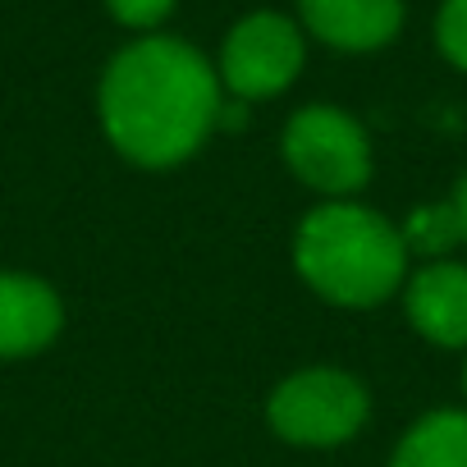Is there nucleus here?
<instances>
[{
    "mask_svg": "<svg viewBox=\"0 0 467 467\" xmlns=\"http://www.w3.org/2000/svg\"><path fill=\"white\" fill-rule=\"evenodd\" d=\"M101 129L119 156L147 170L188 161L220 119L211 60L179 37H142L101 74Z\"/></svg>",
    "mask_w": 467,
    "mask_h": 467,
    "instance_id": "1",
    "label": "nucleus"
},
{
    "mask_svg": "<svg viewBox=\"0 0 467 467\" xmlns=\"http://www.w3.org/2000/svg\"><path fill=\"white\" fill-rule=\"evenodd\" d=\"M298 275L335 307H376L408 285L403 229L358 202L317 206L294 239Z\"/></svg>",
    "mask_w": 467,
    "mask_h": 467,
    "instance_id": "2",
    "label": "nucleus"
},
{
    "mask_svg": "<svg viewBox=\"0 0 467 467\" xmlns=\"http://www.w3.org/2000/svg\"><path fill=\"white\" fill-rule=\"evenodd\" d=\"M266 417H271L275 435L289 444L335 449V444H348L367 426L371 399L358 376H348L339 367H307L275 385Z\"/></svg>",
    "mask_w": 467,
    "mask_h": 467,
    "instance_id": "3",
    "label": "nucleus"
},
{
    "mask_svg": "<svg viewBox=\"0 0 467 467\" xmlns=\"http://www.w3.org/2000/svg\"><path fill=\"white\" fill-rule=\"evenodd\" d=\"M285 165L330 202L353 197L371 179V142L367 129L339 106H307L285 124L280 138Z\"/></svg>",
    "mask_w": 467,
    "mask_h": 467,
    "instance_id": "4",
    "label": "nucleus"
},
{
    "mask_svg": "<svg viewBox=\"0 0 467 467\" xmlns=\"http://www.w3.org/2000/svg\"><path fill=\"white\" fill-rule=\"evenodd\" d=\"M303 69V33L275 10H257L234 24L220 51V78L239 101L280 97Z\"/></svg>",
    "mask_w": 467,
    "mask_h": 467,
    "instance_id": "5",
    "label": "nucleus"
},
{
    "mask_svg": "<svg viewBox=\"0 0 467 467\" xmlns=\"http://www.w3.org/2000/svg\"><path fill=\"white\" fill-rule=\"evenodd\" d=\"M403 307L412 330L435 348H467V266L426 262L403 285Z\"/></svg>",
    "mask_w": 467,
    "mask_h": 467,
    "instance_id": "6",
    "label": "nucleus"
},
{
    "mask_svg": "<svg viewBox=\"0 0 467 467\" xmlns=\"http://www.w3.org/2000/svg\"><path fill=\"white\" fill-rule=\"evenodd\" d=\"M65 326L56 289L37 275L0 271V358H33Z\"/></svg>",
    "mask_w": 467,
    "mask_h": 467,
    "instance_id": "7",
    "label": "nucleus"
},
{
    "mask_svg": "<svg viewBox=\"0 0 467 467\" xmlns=\"http://www.w3.org/2000/svg\"><path fill=\"white\" fill-rule=\"evenodd\" d=\"M298 15L335 51H380L403 28V0H298Z\"/></svg>",
    "mask_w": 467,
    "mask_h": 467,
    "instance_id": "8",
    "label": "nucleus"
},
{
    "mask_svg": "<svg viewBox=\"0 0 467 467\" xmlns=\"http://www.w3.org/2000/svg\"><path fill=\"white\" fill-rule=\"evenodd\" d=\"M389 467H467V408H435L412 421Z\"/></svg>",
    "mask_w": 467,
    "mask_h": 467,
    "instance_id": "9",
    "label": "nucleus"
},
{
    "mask_svg": "<svg viewBox=\"0 0 467 467\" xmlns=\"http://www.w3.org/2000/svg\"><path fill=\"white\" fill-rule=\"evenodd\" d=\"M403 244H408V257H431V262H444V253H453L462 244V229H458V215H453V202H431V206H417L403 224Z\"/></svg>",
    "mask_w": 467,
    "mask_h": 467,
    "instance_id": "10",
    "label": "nucleus"
},
{
    "mask_svg": "<svg viewBox=\"0 0 467 467\" xmlns=\"http://www.w3.org/2000/svg\"><path fill=\"white\" fill-rule=\"evenodd\" d=\"M435 47L440 56L467 74V0H444L435 15Z\"/></svg>",
    "mask_w": 467,
    "mask_h": 467,
    "instance_id": "11",
    "label": "nucleus"
},
{
    "mask_svg": "<svg viewBox=\"0 0 467 467\" xmlns=\"http://www.w3.org/2000/svg\"><path fill=\"white\" fill-rule=\"evenodd\" d=\"M106 5L124 28H156L174 10V0H106Z\"/></svg>",
    "mask_w": 467,
    "mask_h": 467,
    "instance_id": "12",
    "label": "nucleus"
},
{
    "mask_svg": "<svg viewBox=\"0 0 467 467\" xmlns=\"http://www.w3.org/2000/svg\"><path fill=\"white\" fill-rule=\"evenodd\" d=\"M453 215H458V229H462V244H467V174L458 179V188H453Z\"/></svg>",
    "mask_w": 467,
    "mask_h": 467,
    "instance_id": "13",
    "label": "nucleus"
},
{
    "mask_svg": "<svg viewBox=\"0 0 467 467\" xmlns=\"http://www.w3.org/2000/svg\"><path fill=\"white\" fill-rule=\"evenodd\" d=\"M462 394H467V362H462Z\"/></svg>",
    "mask_w": 467,
    "mask_h": 467,
    "instance_id": "14",
    "label": "nucleus"
}]
</instances>
